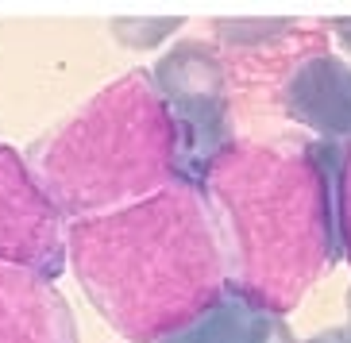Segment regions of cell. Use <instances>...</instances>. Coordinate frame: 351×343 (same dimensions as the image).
I'll use <instances>...</instances> for the list:
<instances>
[{"instance_id":"cell-1","label":"cell","mask_w":351,"mask_h":343,"mask_svg":"<svg viewBox=\"0 0 351 343\" xmlns=\"http://www.w3.org/2000/svg\"><path fill=\"white\" fill-rule=\"evenodd\" d=\"M336 155L340 143L305 136L236 139L193 186L217 231L228 285L274 316L293 312L340 262Z\"/></svg>"},{"instance_id":"cell-2","label":"cell","mask_w":351,"mask_h":343,"mask_svg":"<svg viewBox=\"0 0 351 343\" xmlns=\"http://www.w3.org/2000/svg\"><path fill=\"white\" fill-rule=\"evenodd\" d=\"M66 262L89 305L128 343L182 332L228 285L217 231L186 181L116 212L70 220Z\"/></svg>"},{"instance_id":"cell-3","label":"cell","mask_w":351,"mask_h":343,"mask_svg":"<svg viewBox=\"0 0 351 343\" xmlns=\"http://www.w3.org/2000/svg\"><path fill=\"white\" fill-rule=\"evenodd\" d=\"M23 158L70 220L128 208L178 181V136L147 70L104 85Z\"/></svg>"},{"instance_id":"cell-4","label":"cell","mask_w":351,"mask_h":343,"mask_svg":"<svg viewBox=\"0 0 351 343\" xmlns=\"http://www.w3.org/2000/svg\"><path fill=\"white\" fill-rule=\"evenodd\" d=\"M151 85L162 97L178 136V181L197 186L208 162L236 143L224 62L208 42L186 39L155 62Z\"/></svg>"},{"instance_id":"cell-5","label":"cell","mask_w":351,"mask_h":343,"mask_svg":"<svg viewBox=\"0 0 351 343\" xmlns=\"http://www.w3.org/2000/svg\"><path fill=\"white\" fill-rule=\"evenodd\" d=\"M66 224L27 158L0 143V266H20L54 281L66 270Z\"/></svg>"},{"instance_id":"cell-6","label":"cell","mask_w":351,"mask_h":343,"mask_svg":"<svg viewBox=\"0 0 351 343\" xmlns=\"http://www.w3.org/2000/svg\"><path fill=\"white\" fill-rule=\"evenodd\" d=\"M282 108L293 124L317 131L320 143L351 139V62L340 54H309L282 85Z\"/></svg>"},{"instance_id":"cell-7","label":"cell","mask_w":351,"mask_h":343,"mask_svg":"<svg viewBox=\"0 0 351 343\" xmlns=\"http://www.w3.org/2000/svg\"><path fill=\"white\" fill-rule=\"evenodd\" d=\"M0 343H77V320L54 281L0 266Z\"/></svg>"},{"instance_id":"cell-8","label":"cell","mask_w":351,"mask_h":343,"mask_svg":"<svg viewBox=\"0 0 351 343\" xmlns=\"http://www.w3.org/2000/svg\"><path fill=\"white\" fill-rule=\"evenodd\" d=\"M158 343H293V335L286 332L282 316L224 285V293L193 324H186L182 332L166 335Z\"/></svg>"},{"instance_id":"cell-9","label":"cell","mask_w":351,"mask_h":343,"mask_svg":"<svg viewBox=\"0 0 351 343\" xmlns=\"http://www.w3.org/2000/svg\"><path fill=\"white\" fill-rule=\"evenodd\" d=\"M182 23H186L182 16H155V20L120 16V20L108 23V31H112V39L120 42V47H128V51H155V47H162L170 35H178Z\"/></svg>"},{"instance_id":"cell-10","label":"cell","mask_w":351,"mask_h":343,"mask_svg":"<svg viewBox=\"0 0 351 343\" xmlns=\"http://www.w3.org/2000/svg\"><path fill=\"white\" fill-rule=\"evenodd\" d=\"M213 31L224 42H232V47H263L270 39L298 31V23L293 20H217Z\"/></svg>"},{"instance_id":"cell-11","label":"cell","mask_w":351,"mask_h":343,"mask_svg":"<svg viewBox=\"0 0 351 343\" xmlns=\"http://www.w3.org/2000/svg\"><path fill=\"white\" fill-rule=\"evenodd\" d=\"M332 193H336V236H340V255L351 266V139L340 143Z\"/></svg>"},{"instance_id":"cell-12","label":"cell","mask_w":351,"mask_h":343,"mask_svg":"<svg viewBox=\"0 0 351 343\" xmlns=\"http://www.w3.org/2000/svg\"><path fill=\"white\" fill-rule=\"evenodd\" d=\"M328 31L336 35V42L351 54V16H343V20H328Z\"/></svg>"},{"instance_id":"cell-13","label":"cell","mask_w":351,"mask_h":343,"mask_svg":"<svg viewBox=\"0 0 351 343\" xmlns=\"http://www.w3.org/2000/svg\"><path fill=\"white\" fill-rule=\"evenodd\" d=\"M305 343H351V332L348 328H328V332L313 335V340H305Z\"/></svg>"},{"instance_id":"cell-14","label":"cell","mask_w":351,"mask_h":343,"mask_svg":"<svg viewBox=\"0 0 351 343\" xmlns=\"http://www.w3.org/2000/svg\"><path fill=\"white\" fill-rule=\"evenodd\" d=\"M348 332H351V290H348Z\"/></svg>"}]
</instances>
